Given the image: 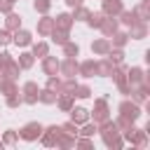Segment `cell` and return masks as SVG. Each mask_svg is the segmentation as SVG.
<instances>
[{
    "mask_svg": "<svg viewBox=\"0 0 150 150\" xmlns=\"http://www.w3.org/2000/svg\"><path fill=\"white\" fill-rule=\"evenodd\" d=\"M66 5L68 7H80V5H84V0H66Z\"/></svg>",
    "mask_w": 150,
    "mask_h": 150,
    "instance_id": "b9f144b4",
    "label": "cell"
},
{
    "mask_svg": "<svg viewBox=\"0 0 150 150\" xmlns=\"http://www.w3.org/2000/svg\"><path fill=\"white\" fill-rule=\"evenodd\" d=\"M98 28H101L103 38H110L115 30H120V21H117L115 16H105V19H103V23H101Z\"/></svg>",
    "mask_w": 150,
    "mask_h": 150,
    "instance_id": "4fadbf2b",
    "label": "cell"
},
{
    "mask_svg": "<svg viewBox=\"0 0 150 150\" xmlns=\"http://www.w3.org/2000/svg\"><path fill=\"white\" fill-rule=\"evenodd\" d=\"M108 49H110V38H98V40L91 42V52L98 54V56H105Z\"/></svg>",
    "mask_w": 150,
    "mask_h": 150,
    "instance_id": "e0dca14e",
    "label": "cell"
},
{
    "mask_svg": "<svg viewBox=\"0 0 150 150\" xmlns=\"http://www.w3.org/2000/svg\"><path fill=\"white\" fill-rule=\"evenodd\" d=\"M122 9H124L122 0H103V5H101V12L105 16H117Z\"/></svg>",
    "mask_w": 150,
    "mask_h": 150,
    "instance_id": "8fae6325",
    "label": "cell"
},
{
    "mask_svg": "<svg viewBox=\"0 0 150 150\" xmlns=\"http://www.w3.org/2000/svg\"><path fill=\"white\" fill-rule=\"evenodd\" d=\"M59 131H61V127H56V124H52V127L42 129V134H40V141H42V145H47V148L56 145V136H59Z\"/></svg>",
    "mask_w": 150,
    "mask_h": 150,
    "instance_id": "ba28073f",
    "label": "cell"
},
{
    "mask_svg": "<svg viewBox=\"0 0 150 150\" xmlns=\"http://www.w3.org/2000/svg\"><path fill=\"white\" fill-rule=\"evenodd\" d=\"M59 70L63 77H75L77 75V59L75 56H66L61 63H59Z\"/></svg>",
    "mask_w": 150,
    "mask_h": 150,
    "instance_id": "5b68a950",
    "label": "cell"
},
{
    "mask_svg": "<svg viewBox=\"0 0 150 150\" xmlns=\"http://www.w3.org/2000/svg\"><path fill=\"white\" fill-rule=\"evenodd\" d=\"M89 98L91 96V89H89V84H77L75 87V91H73V98Z\"/></svg>",
    "mask_w": 150,
    "mask_h": 150,
    "instance_id": "d6a6232c",
    "label": "cell"
},
{
    "mask_svg": "<svg viewBox=\"0 0 150 150\" xmlns=\"http://www.w3.org/2000/svg\"><path fill=\"white\" fill-rule=\"evenodd\" d=\"M12 2H16V0H12Z\"/></svg>",
    "mask_w": 150,
    "mask_h": 150,
    "instance_id": "ee69618b",
    "label": "cell"
},
{
    "mask_svg": "<svg viewBox=\"0 0 150 150\" xmlns=\"http://www.w3.org/2000/svg\"><path fill=\"white\" fill-rule=\"evenodd\" d=\"M52 30H54V16H47V14H45V16L38 21V35L47 38Z\"/></svg>",
    "mask_w": 150,
    "mask_h": 150,
    "instance_id": "9a60e30c",
    "label": "cell"
},
{
    "mask_svg": "<svg viewBox=\"0 0 150 150\" xmlns=\"http://www.w3.org/2000/svg\"><path fill=\"white\" fill-rule=\"evenodd\" d=\"M16 63L21 66V70H28V68H33L35 56H33L30 52H21V54H19V59H16Z\"/></svg>",
    "mask_w": 150,
    "mask_h": 150,
    "instance_id": "cb8c5ba5",
    "label": "cell"
},
{
    "mask_svg": "<svg viewBox=\"0 0 150 150\" xmlns=\"http://www.w3.org/2000/svg\"><path fill=\"white\" fill-rule=\"evenodd\" d=\"M94 73H96V61H94V59L77 63V75H82V77H91Z\"/></svg>",
    "mask_w": 150,
    "mask_h": 150,
    "instance_id": "d6986e66",
    "label": "cell"
},
{
    "mask_svg": "<svg viewBox=\"0 0 150 150\" xmlns=\"http://www.w3.org/2000/svg\"><path fill=\"white\" fill-rule=\"evenodd\" d=\"M98 131H101V136H103V143L108 145V148H122L124 145V141L120 138V129H117V124L115 122H110V120H105L103 124H98Z\"/></svg>",
    "mask_w": 150,
    "mask_h": 150,
    "instance_id": "6da1fadb",
    "label": "cell"
},
{
    "mask_svg": "<svg viewBox=\"0 0 150 150\" xmlns=\"http://www.w3.org/2000/svg\"><path fill=\"white\" fill-rule=\"evenodd\" d=\"M49 38H52L56 45H63V42H68V38H70V30H61V28H54V30L49 33Z\"/></svg>",
    "mask_w": 150,
    "mask_h": 150,
    "instance_id": "484cf974",
    "label": "cell"
},
{
    "mask_svg": "<svg viewBox=\"0 0 150 150\" xmlns=\"http://www.w3.org/2000/svg\"><path fill=\"white\" fill-rule=\"evenodd\" d=\"M117 16H120V23H124V26H131V23H136V21L141 19L136 9H122ZM141 21H143V19H141Z\"/></svg>",
    "mask_w": 150,
    "mask_h": 150,
    "instance_id": "ac0fdd59",
    "label": "cell"
},
{
    "mask_svg": "<svg viewBox=\"0 0 150 150\" xmlns=\"http://www.w3.org/2000/svg\"><path fill=\"white\" fill-rule=\"evenodd\" d=\"M68 112H70V122H75L77 127H80V124H84V122H89V110H87V108H82V105H77V108L73 105Z\"/></svg>",
    "mask_w": 150,
    "mask_h": 150,
    "instance_id": "7c38bea8",
    "label": "cell"
},
{
    "mask_svg": "<svg viewBox=\"0 0 150 150\" xmlns=\"http://www.w3.org/2000/svg\"><path fill=\"white\" fill-rule=\"evenodd\" d=\"M120 117L134 124V122L141 117V108H138V103H131V101H122V103H120Z\"/></svg>",
    "mask_w": 150,
    "mask_h": 150,
    "instance_id": "7a4b0ae2",
    "label": "cell"
},
{
    "mask_svg": "<svg viewBox=\"0 0 150 150\" xmlns=\"http://www.w3.org/2000/svg\"><path fill=\"white\" fill-rule=\"evenodd\" d=\"M54 28H61V30H70V28H73V16H70V14H66V12L56 14V16H54Z\"/></svg>",
    "mask_w": 150,
    "mask_h": 150,
    "instance_id": "2e32d148",
    "label": "cell"
},
{
    "mask_svg": "<svg viewBox=\"0 0 150 150\" xmlns=\"http://www.w3.org/2000/svg\"><path fill=\"white\" fill-rule=\"evenodd\" d=\"M5 28H7L9 33H14L16 28H21V16H19V14H14V12H9V14H7V19H5Z\"/></svg>",
    "mask_w": 150,
    "mask_h": 150,
    "instance_id": "603a6c76",
    "label": "cell"
},
{
    "mask_svg": "<svg viewBox=\"0 0 150 150\" xmlns=\"http://www.w3.org/2000/svg\"><path fill=\"white\" fill-rule=\"evenodd\" d=\"M21 101L23 103H28V105H33V103H38V94H40V87H38V82H26L23 87H21Z\"/></svg>",
    "mask_w": 150,
    "mask_h": 150,
    "instance_id": "3957f363",
    "label": "cell"
},
{
    "mask_svg": "<svg viewBox=\"0 0 150 150\" xmlns=\"http://www.w3.org/2000/svg\"><path fill=\"white\" fill-rule=\"evenodd\" d=\"M47 89H52V91H56V94H59V89H61V77L49 75V80H47Z\"/></svg>",
    "mask_w": 150,
    "mask_h": 150,
    "instance_id": "d590c367",
    "label": "cell"
},
{
    "mask_svg": "<svg viewBox=\"0 0 150 150\" xmlns=\"http://www.w3.org/2000/svg\"><path fill=\"white\" fill-rule=\"evenodd\" d=\"M61 131H66V134H70V136H77L80 129H77L75 122H63V124H61Z\"/></svg>",
    "mask_w": 150,
    "mask_h": 150,
    "instance_id": "74e56055",
    "label": "cell"
},
{
    "mask_svg": "<svg viewBox=\"0 0 150 150\" xmlns=\"http://www.w3.org/2000/svg\"><path fill=\"white\" fill-rule=\"evenodd\" d=\"M59 63H61V61H59L56 56H49V54L42 56V73H45V75H56V73H59Z\"/></svg>",
    "mask_w": 150,
    "mask_h": 150,
    "instance_id": "5bb4252c",
    "label": "cell"
},
{
    "mask_svg": "<svg viewBox=\"0 0 150 150\" xmlns=\"http://www.w3.org/2000/svg\"><path fill=\"white\" fill-rule=\"evenodd\" d=\"M110 38H112V40H110V47H124V45L129 42V35L122 33V30H115Z\"/></svg>",
    "mask_w": 150,
    "mask_h": 150,
    "instance_id": "4316f807",
    "label": "cell"
},
{
    "mask_svg": "<svg viewBox=\"0 0 150 150\" xmlns=\"http://www.w3.org/2000/svg\"><path fill=\"white\" fill-rule=\"evenodd\" d=\"M12 42V33L7 30V28H2L0 30V47H5V45H9Z\"/></svg>",
    "mask_w": 150,
    "mask_h": 150,
    "instance_id": "ab89813d",
    "label": "cell"
},
{
    "mask_svg": "<svg viewBox=\"0 0 150 150\" xmlns=\"http://www.w3.org/2000/svg\"><path fill=\"white\" fill-rule=\"evenodd\" d=\"M30 47H33V56H38V59H42V56H47L49 54V45L47 42H30Z\"/></svg>",
    "mask_w": 150,
    "mask_h": 150,
    "instance_id": "83f0119b",
    "label": "cell"
},
{
    "mask_svg": "<svg viewBox=\"0 0 150 150\" xmlns=\"http://www.w3.org/2000/svg\"><path fill=\"white\" fill-rule=\"evenodd\" d=\"M56 105H59V110H63V112H68V110L73 108V96H66V94H59V96H56Z\"/></svg>",
    "mask_w": 150,
    "mask_h": 150,
    "instance_id": "f1b7e54d",
    "label": "cell"
},
{
    "mask_svg": "<svg viewBox=\"0 0 150 150\" xmlns=\"http://www.w3.org/2000/svg\"><path fill=\"white\" fill-rule=\"evenodd\" d=\"M129 38H134V40H143L145 35H148V21H136V23H131L129 26V33H127Z\"/></svg>",
    "mask_w": 150,
    "mask_h": 150,
    "instance_id": "30bf717a",
    "label": "cell"
},
{
    "mask_svg": "<svg viewBox=\"0 0 150 150\" xmlns=\"http://www.w3.org/2000/svg\"><path fill=\"white\" fill-rule=\"evenodd\" d=\"M21 103H23V101H21V94H19V91H16V94H9V96H7V105H9V108H19Z\"/></svg>",
    "mask_w": 150,
    "mask_h": 150,
    "instance_id": "8d00e7d4",
    "label": "cell"
},
{
    "mask_svg": "<svg viewBox=\"0 0 150 150\" xmlns=\"http://www.w3.org/2000/svg\"><path fill=\"white\" fill-rule=\"evenodd\" d=\"M12 7H14V2H12V0H0V12H2V14H9V12H12Z\"/></svg>",
    "mask_w": 150,
    "mask_h": 150,
    "instance_id": "60d3db41",
    "label": "cell"
},
{
    "mask_svg": "<svg viewBox=\"0 0 150 150\" xmlns=\"http://www.w3.org/2000/svg\"><path fill=\"white\" fill-rule=\"evenodd\" d=\"M56 96H59L56 91H52V89H47V87H45V89H40L38 101H40V103H47V105H54V103H56Z\"/></svg>",
    "mask_w": 150,
    "mask_h": 150,
    "instance_id": "7402d4cb",
    "label": "cell"
},
{
    "mask_svg": "<svg viewBox=\"0 0 150 150\" xmlns=\"http://www.w3.org/2000/svg\"><path fill=\"white\" fill-rule=\"evenodd\" d=\"M77 134H82V136H89V138H91L94 134H98V124H96V122H94V124H91V122H84V127H82Z\"/></svg>",
    "mask_w": 150,
    "mask_h": 150,
    "instance_id": "836d02e7",
    "label": "cell"
},
{
    "mask_svg": "<svg viewBox=\"0 0 150 150\" xmlns=\"http://www.w3.org/2000/svg\"><path fill=\"white\" fill-rule=\"evenodd\" d=\"M0 73H2L7 80H16V77H19V73H21V66L16 63V59H9V61H5V63H2Z\"/></svg>",
    "mask_w": 150,
    "mask_h": 150,
    "instance_id": "9c48e42d",
    "label": "cell"
},
{
    "mask_svg": "<svg viewBox=\"0 0 150 150\" xmlns=\"http://www.w3.org/2000/svg\"><path fill=\"white\" fill-rule=\"evenodd\" d=\"M112 68H115V66H112L108 59H101V61H96V73H94V75H103V77H108V75L112 73Z\"/></svg>",
    "mask_w": 150,
    "mask_h": 150,
    "instance_id": "d4e9b609",
    "label": "cell"
},
{
    "mask_svg": "<svg viewBox=\"0 0 150 150\" xmlns=\"http://www.w3.org/2000/svg\"><path fill=\"white\" fill-rule=\"evenodd\" d=\"M40 134H42V124H40V122H28V124L19 131V136H21L23 141H38Z\"/></svg>",
    "mask_w": 150,
    "mask_h": 150,
    "instance_id": "277c9868",
    "label": "cell"
},
{
    "mask_svg": "<svg viewBox=\"0 0 150 150\" xmlns=\"http://www.w3.org/2000/svg\"><path fill=\"white\" fill-rule=\"evenodd\" d=\"M105 120H110L108 117V101L105 98H96V103H94V122L103 124Z\"/></svg>",
    "mask_w": 150,
    "mask_h": 150,
    "instance_id": "8992f818",
    "label": "cell"
},
{
    "mask_svg": "<svg viewBox=\"0 0 150 150\" xmlns=\"http://www.w3.org/2000/svg\"><path fill=\"white\" fill-rule=\"evenodd\" d=\"M2 145H5V143H2V141H0V150H2Z\"/></svg>",
    "mask_w": 150,
    "mask_h": 150,
    "instance_id": "7bdbcfd3",
    "label": "cell"
},
{
    "mask_svg": "<svg viewBox=\"0 0 150 150\" xmlns=\"http://www.w3.org/2000/svg\"><path fill=\"white\" fill-rule=\"evenodd\" d=\"M16 141H19V134L16 131H5V136H2V143L5 145H14Z\"/></svg>",
    "mask_w": 150,
    "mask_h": 150,
    "instance_id": "f35d334b",
    "label": "cell"
},
{
    "mask_svg": "<svg viewBox=\"0 0 150 150\" xmlns=\"http://www.w3.org/2000/svg\"><path fill=\"white\" fill-rule=\"evenodd\" d=\"M33 9L40 12V14H47V12L52 9V0H35V2H33Z\"/></svg>",
    "mask_w": 150,
    "mask_h": 150,
    "instance_id": "e575fe53",
    "label": "cell"
},
{
    "mask_svg": "<svg viewBox=\"0 0 150 150\" xmlns=\"http://www.w3.org/2000/svg\"><path fill=\"white\" fill-rule=\"evenodd\" d=\"M103 19H105V14H103V12H89V16H87V23H89L91 28H98V26L103 23Z\"/></svg>",
    "mask_w": 150,
    "mask_h": 150,
    "instance_id": "f546056e",
    "label": "cell"
},
{
    "mask_svg": "<svg viewBox=\"0 0 150 150\" xmlns=\"http://www.w3.org/2000/svg\"><path fill=\"white\" fill-rule=\"evenodd\" d=\"M12 42H14L16 47H28V45L33 42V33L26 30V28H16V30L12 33Z\"/></svg>",
    "mask_w": 150,
    "mask_h": 150,
    "instance_id": "52a82bcc",
    "label": "cell"
},
{
    "mask_svg": "<svg viewBox=\"0 0 150 150\" xmlns=\"http://www.w3.org/2000/svg\"><path fill=\"white\" fill-rule=\"evenodd\" d=\"M105 59H108L112 66L122 63V61H124V52H122V47H110V49H108V54H105Z\"/></svg>",
    "mask_w": 150,
    "mask_h": 150,
    "instance_id": "44dd1931",
    "label": "cell"
},
{
    "mask_svg": "<svg viewBox=\"0 0 150 150\" xmlns=\"http://www.w3.org/2000/svg\"><path fill=\"white\" fill-rule=\"evenodd\" d=\"M61 47H63V54H66V56H77V54H80V45H77V42H70V40H68V42H63Z\"/></svg>",
    "mask_w": 150,
    "mask_h": 150,
    "instance_id": "1f68e13d",
    "label": "cell"
},
{
    "mask_svg": "<svg viewBox=\"0 0 150 150\" xmlns=\"http://www.w3.org/2000/svg\"><path fill=\"white\" fill-rule=\"evenodd\" d=\"M73 21H87V16H89V9L84 7V5H80V7H73Z\"/></svg>",
    "mask_w": 150,
    "mask_h": 150,
    "instance_id": "4dcf8cb0",
    "label": "cell"
},
{
    "mask_svg": "<svg viewBox=\"0 0 150 150\" xmlns=\"http://www.w3.org/2000/svg\"><path fill=\"white\" fill-rule=\"evenodd\" d=\"M75 138H77V136H70V134H66V131H59V136H56V148H75Z\"/></svg>",
    "mask_w": 150,
    "mask_h": 150,
    "instance_id": "ffe728a7",
    "label": "cell"
}]
</instances>
